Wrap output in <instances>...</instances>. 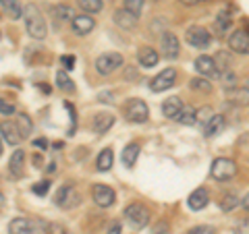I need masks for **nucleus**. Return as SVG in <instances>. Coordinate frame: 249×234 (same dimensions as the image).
I'll return each mask as SVG.
<instances>
[{
	"mask_svg": "<svg viewBox=\"0 0 249 234\" xmlns=\"http://www.w3.org/2000/svg\"><path fill=\"white\" fill-rule=\"evenodd\" d=\"M21 19H25V29L34 40H44L46 33H48V25H46V19H44L42 11L37 9L36 4H27L25 9H23Z\"/></svg>",
	"mask_w": 249,
	"mask_h": 234,
	"instance_id": "obj_1",
	"label": "nucleus"
},
{
	"mask_svg": "<svg viewBox=\"0 0 249 234\" xmlns=\"http://www.w3.org/2000/svg\"><path fill=\"white\" fill-rule=\"evenodd\" d=\"M123 56L119 52H106V54H100V56L96 58V62H93V67H96V73L102 75V77H108L112 75L116 68L123 67Z\"/></svg>",
	"mask_w": 249,
	"mask_h": 234,
	"instance_id": "obj_2",
	"label": "nucleus"
},
{
	"mask_svg": "<svg viewBox=\"0 0 249 234\" xmlns=\"http://www.w3.org/2000/svg\"><path fill=\"white\" fill-rule=\"evenodd\" d=\"M124 118H127L129 122H135V124H142L145 122L147 118H150V108H147V104L143 102V100H129L127 106H124Z\"/></svg>",
	"mask_w": 249,
	"mask_h": 234,
	"instance_id": "obj_3",
	"label": "nucleus"
},
{
	"mask_svg": "<svg viewBox=\"0 0 249 234\" xmlns=\"http://www.w3.org/2000/svg\"><path fill=\"white\" fill-rule=\"evenodd\" d=\"M210 174L220 183L231 181V178H235V174H237V164L229 158H216L212 162V168H210Z\"/></svg>",
	"mask_w": 249,
	"mask_h": 234,
	"instance_id": "obj_4",
	"label": "nucleus"
},
{
	"mask_svg": "<svg viewBox=\"0 0 249 234\" xmlns=\"http://www.w3.org/2000/svg\"><path fill=\"white\" fill-rule=\"evenodd\" d=\"M150 209L142 203H131L127 209H124V220H127L133 228H145L150 224Z\"/></svg>",
	"mask_w": 249,
	"mask_h": 234,
	"instance_id": "obj_5",
	"label": "nucleus"
},
{
	"mask_svg": "<svg viewBox=\"0 0 249 234\" xmlns=\"http://www.w3.org/2000/svg\"><path fill=\"white\" fill-rule=\"evenodd\" d=\"M185 40H187V44H189V46H193V48L204 50V48H208V46L212 44V35H210V31L206 27L193 25V27L187 29Z\"/></svg>",
	"mask_w": 249,
	"mask_h": 234,
	"instance_id": "obj_6",
	"label": "nucleus"
},
{
	"mask_svg": "<svg viewBox=\"0 0 249 234\" xmlns=\"http://www.w3.org/2000/svg\"><path fill=\"white\" fill-rule=\"evenodd\" d=\"M77 203H79V195L73 189V184H62L54 195V205L60 209H71Z\"/></svg>",
	"mask_w": 249,
	"mask_h": 234,
	"instance_id": "obj_7",
	"label": "nucleus"
},
{
	"mask_svg": "<svg viewBox=\"0 0 249 234\" xmlns=\"http://www.w3.org/2000/svg\"><path fill=\"white\" fill-rule=\"evenodd\" d=\"M175 79H177V71L175 68H164L162 73H158L152 79V83H150V89L152 91H166V89H170L175 85Z\"/></svg>",
	"mask_w": 249,
	"mask_h": 234,
	"instance_id": "obj_8",
	"label": "nucleus"
},
{
	"mask_svg": "<svg viewBox=\"0 0 249 234\" xmlns=\"http://www.w3.org/2000/svg\"><path fill=\"white\" fill-rule=\"evenodd\" d=\"M9 234H40V226L29 217H13L9 222Z\"/></svg>",
	"mask_w": 249,
	"mask_h": 234,
	"instance_id": "obj_9",
	"label": "nucleus"
},
{
	"mask_svg": "<svg viewBox=\"0 0 249 234\" xmlns=\"http://www.w3.org/2000/svg\"><path fill=\"white\" fill-rule=\"evenodd\" d=\"M91 195H93V203H96L98 207H110L114 203V199H116L114 191L106 184H93Z\"/></svg>",
	"mask_w": 249,
	"mask_h": 234,
	"instance_id": "obj_10",
	"label": "nucleus"
},
{
	"mask_svg": "<svg viewBox=\"0 0 249 234\" xmlns=\"http://www.w3.org/2000/svg\"><path fill=\"white\" fill-rule=\"evenodd\" d=\"M196 71L199 75H204L206 79H216V77L220 75V68H218L216 60L212 56H206V54L196 58Z\"/></svg>",
	"mask_w": 249,
	"mask_h": 234,
	"instance_id": "obj_11",
	"label": "nucleus"
},
{
	"mask_svg": "<svg viewBox=\"0 0 249 234\" xmlns=\"http://www.w3.org/2000/svg\"><path fill=\"white\" fill-rule=\"evenodd\" d=\"M229 48L237 54H249V33L245 29H237L229 35Z\"/></svg>",
	"mask_w": 249,
	"mask_h": 234,
	"instance_id": "obj_12",
	"label": "nucleus"
},
{
	"mask_svg": "<svg viewBox=\"0 0 249 234\" xmlns=\"http://www.w3.org/2000/svg\"><path fill=\"white\" fill-rule=\"evenodd\" d=\"M160 48H162V54L173 60L178 56V50H181V42H178V37L175 33H170V31H164L162 33V40H160Z\"/></svg>",
	"mask_w": 249,
	"mask_h": 234,
	"instance_id": "obj_13",
	"label": "nucleus"
},
{
	"mask_svg": "<svg viewBox=\"0 0 249 234\" xmlns=\"http://www.w3.org/2000/svg\"><path fill=\"white\" fill-rule=\"evenodd\" d=\"M0 137H2L9 145H19L23 141L17 124L11 122V120H2V122H0Z\"/></svg>",
	"mask_w": 249,
	"mask_h": 234,
	"instance_id": "obj_14",
	"label": "nucleus"
},
{
	"mask_svg": "<svg viewBox=\"0 0 249 234\" xmlns=\"http://www.w3.org/2000/svg\"><path fill=\"white\" fill-rule=\"evenodd\" d=\"M71 25H73V31L77 35H88V33H91V29L96 27V21H93V17H89V15L85 13V15H75Z\"/></svg>",
	"mask_w": 249,
	"mask_h": 234,
	"instance_id": "obj_15",
	"label": "nucleus"
},
{
	"mask_svg": "<svg viewBox=\"0 0 249 234\" xmlns=\"http://www.w3.org/2000/svg\"><path fill=\"white\" fill-rule=\"evenodd\" d=\"M208 203H210V193H208V189H204V186L196 189L189 195V199H187V205H189V209H193V212L204 209Z\"/></svg>",
	"mask_w": 249,
	"mask_h": 234,
	"instance_id": "obj_16",
	"label": "nucleus"
},
{
	"mask_svg": "<svg viewBox=\"0 0 249 234\" xmlns=\"http://www.w3.org/2000/svg\"><path fill=\"white\" fill-rule=\"evenodd\" d=\"M9 172L13 178H21L25 172V151L23 150H15L11 160H9Z\"/></svg>",
	"mask_w": 249,
	"mask_h": 234,
	"instance_id": "obj_17",
	"label": "nucleus"
},
{
	"mask_svg": "<svg viewBox=\"0 0 249 234\" xmlns=\"http://www.w3.org/2000/svg\"><path fill=\"white\" fill-rule=\"evenodd\" d=\"M114 23L119 25L121 29H124V31H133L135 27H137V17L133 13H129L127 9H119L114 13Z\"/></svg>",
	"mask_w": 249,
	"mask_h": 234,
	"instance_id": "obj_18",
	"label": "nucleus"
},
{
	"mask_svg": "<svg viewBox=\"0 0 249 234\" xmlns=\"http://www.w3.org/2000/svg\"><path fill=\"white\" fill-rule=\"evenodd\" d=\"M112 124H114V116L110 112H98L96 116H93L91 129H93V133H98V135H104V133H108V129H110Z\"/></svg>",
	"mask_w": 249,
	"mask_h": 234,
	"instance_id": "obj_19",
	"label": "nucleus"
},
{
	"mask_svg": "<svg viewBox=\"0 0 249 234\" xmlns=\"http://www.w3.org/2000/svg\"><path fill=\"white\" fill-rule=\"evenodd\" d=\"M137 60L143 68H152V67L158 65V52L154 48H150V46H143V48L137 50Z\"/></svg>",
	"mask_w": 249,
	"mask_h": 234,
	"instance_id": "obj_20",
	"label": "nucleus"
},
{
	"mask_svg": "<svg viewBox=\"0 0 249 234\" xmlns=\"http://www.w3.org/2000/svg\"><path fill=\"white\" fill-rule=\"evenodd\" d=\"M0 9H2L4 15H9V19L13 21L23 17V6L19 0H0Z\"/></svg>",
	"mask_w": 249,
	"mask_h": 234,
	"instance_id": "obj_21",
	"label": "nucleus"
},
{
	"mask_svg": "<svg viewBox=\"0 0 249 234\" xmlns=\"http://www.w3.org/2000/svg\"><path fill=\"white\" fill-rule=\"evenodd\" d=\"M181 110H183L181 98H166L164 104H162V114H164L166 118H177Z\"/></svg>",
	"mask_w": 249,
	"mask_h": 234,
	"instance_id": "obj_22",
	"label": "nucleus"
},
{
	"mask_svg": "<svg viewBox=\"0 0 249 234\" xmlns=\"http://www.w3.org/2000/svg\"><path fill=\"white\" fill-rule=\"evenodd\" d=\"M222 129H224V116L212 114V116L208 118V122H206L204 135H206V137H216L218 133H222Z\"/></svg>",
	"mask_w": 249,
	"mask_h": 234,
	"instance_id": "obj_23",
	"label": "nucleus"
},
{
	"mask_svg": "<svg viewBox=\"0 0 249 234\" xmlns=\"http://www.w3.org/2000/svg\"><path fill=\"white\" fill-rule=\"evenodd\" d=\"M112 164H114V153L110 147H106V150L100 151L98 155V160H96V168L100 170V172H108V170L112 168Z\"/></svg>",
	"mask_w": 249,
	"mask_h": 234,
	"instance_id": "obj_24",
	"label": "nucleus"
},
{
	"mask_svg": "<svg viewBox=\"0 0 249 234\" xmlns=\"http://www.w3.org/2000/svg\"><path fill=\"white\" fill-rule=\"evenodd\" d=\"M139 150H142V147H139V143H129L127 147H124L123 150V164L127 168H133L135 166V162H137V155H139Z\"/></svg>",
	"mask_w": 249,
	"mask_h": 234,
	"instance_id": "obj_25",
	"label": "nucleus"
},
{
	"mask_svg": "<svg viewBox=\"0 0 249 234\" xmlns=\"http://www.w3.org/2000/svg\"><path fill=\"white\" fill-rule=\"evenodd\" d=\"M214 27H216L218 33H222V35H224V33H227V31L232 27V17H231V15H229L227 11H220V13L216 15Z\"/></svg>",
	"mask_w": 249,
	"mask_h": 234,
	"instance_id": "obj_26",
	"label": "nucleus"
},
{
	"mask_svg": "<svg viewBox=\"0 0 249 234\" xmlns=\"http://www.w3.org/2000/svg\"><path fill=\"white\" fill-rule=\"evenodd\" d=\"M56 87L60 91H65V93H73L75 91V83H73L71 77H69L67 71H56Z\"/></svg>",
	"mask_w": 249,
	"mask_h": 234,
	"instance_id": "obj_27",
	"label": "nucleus"
},
{
	"mask_svg": "<svg viewBox=\"0 0 249 234\" xmlns=\"http://www.w3.org/2000/svg\"><path fill=\"white\" fill-rule=\"evenodd\" d=\"M77 6H79L81 11H85L88 15H98L104 9V2L102 0H77Z\"/></svg>",
	"mask_w": 249,
	"mask_h": 234,
	"instance_id": "obj_28",
	"label": "nucleus"
},
{
	"mask_svg": "<svg viewBox=\"0 0 249 234\" xmlns=\"http://www.w3.org/2000/svg\"><path fill=\"white\" fill-rule=\"evenodd\" d=\"M17 129L21 133V137H29L31 133H34V122H31V118L25 112H21L17 116Z\"/></svg>",
	"mask_w": 249,
	"mask_h": 234,
	"instance_id": "obj_29",
	"label": "nucleus"
},
{
	"mask_svg": "<svg viewBox=\"0 0 249 234\" xmlns=\"http://www.w3.org/2000/svg\"><path fill=\"white\" fill-rule=\"evenodd\" d=\"M175 120H178L181 124H185V127H191V124L197 122V114H196V108H183L181 112H178V116Z\"/></svg>",
	"mask_w": 249,
	"mask_h": 234,
	"instance_id": "obj_30",
	"label": "nucleus"
},
{
	"mask_svg": "<svg viewBox=\"0 0 249 234\" xmlns=\"http://www.w3.org/2000/svg\"><path fill=\"white\" fill-rule=\"evenodd\" d=\"M189 87L196 91H201V93H210L212 91V83H210V79H206V77H196V79L189 81Z\"/></svg>",
	"mask_w": 249,
	"mask_h": 234,
	"instance_id": "obj_31",
	"label": "nucleus"
},
{
	"mask_svg": "<svg viewBox=\"0 0 249 234\" xmlns=\"http://www.w3.org/2000/svg\"><path fill=\"white\" fill-rule=\"evenodd\" d=\"M237 83H239V79H237V75L231 71V68H224V75H222V87L227 89V91H232L237 87Z\"/></svg>",
	"mask_w": 249,
	"mask_h": 234,
	"instance_id": "obj_32",
	"label": "nucleus"
},
{
	"mask_svg": "<svg viewBox=\"0 0 249 234\" xmlns=\"http://www.w3.org/2000/svg\"><path fill=\"white\" fill-rule=\"evenodd\" d=\"M54 15H56L58 21H73L75 11L71 9V6H67V4H58L56 9H54Z\"/></svg>",
	"mask_w": 249,
	"mask_h": 234,
	"instance_id": "obj_33",
	"label": "nucleus"
},
{
	"mask_svg": "<svg viewBox=\"0 0 249 234\" xmlns=\"http://www.w3.org/2000/svg\"><path fill=\"white\" fill-rule=\"evenodd\" d=\"M241 203V199L237 197L235 193H229V195H224V199H222V203H220V209L222 212H232L237 205Z\"/></svg>",
	"mask_w": 249,
	"mask_h": 234,
	"instance_id": "obj_34",
	"label": "nucleus"
},
{
	"mask_svg": "<svg viewBox=\"0 0 249 234\" xmlns=\"http://www.w3.org/2000/svg\"><path fill=\"white\" fill-rule=\"evenodd\" d=\"M143 6H145V0H124V6L123 9H127L129 13H133L135 17H139L143 11Z\"/></svg>",
	"mask_w": 249,
	"mask_h": 234,
	"instance_id": "obj_35",
	"label": "nucleus"
},
{
	"mask_svg": "<svg viewBox=\"0 0 249 234\" xmlns=\"http://www.w3.org/2000/svg\"><path fill=\"white\" fill-rule=\"evenodd\" d=\"M65 108L69 110V116H71V127H69L67 135H69V137H73V135H75V131H77V112H75L73 104H69V102H65Z\"/></svg>",
	"mask_w": 249,
	"mask_h": 234,
	"instance_id": "obj_36",
	"label": "nucleus"
},
{
	"mask_svg": "<svg viewBox=\"0 0 249 234\" xmlns=\"http://www.w3.org/2000/svg\"><path fill=\"white\" fill-rule=\"evenodd\" d=\"M15 112H17V106H15L13 102H9V100L0 98V114L2 116H13Z\"/></svg>",
	"mask_w": 249,
	"mask_h": 234,
	"instance_id": "obj_37",
	"label": "nucleus"
},
{
	"mask_svg": "<svg viewBox=\"0 0 249 234\" xmlns=\"http://www.w3.org/2000/svg\"><path fill=\"white\" fill-rule=\"evenodd\" d=\"M48 191H50V181H40V183H36L34 186H31V193L37 195V197H44Z\"/></svg>",
	"mask_w": 249,
	"mask_h": 234,
	"instance_id": "obj_38",
	"label": "nucleus"
},
{
	"mask_svg": "<svg viewBox=\"0 0 249 234\" xmlns=\"http://www.w3.org/2000/svg\"><path fill=\"white\" fill-rule=\"evenodd\" d=\"M75 56H71V54H65V56H60V65L65 67V71L69 73V71H73L75 68Z\"/></svg>",
	"mask_w": 249,
	"mask_h": 234,
	"instance_id": "obj_39",
	"label": "nucleus"
},
{
	"mask_svg": "<svg viewBox=\"0 0 249 234\" xmlns=\"http://www.w3.org/2000/svg\"><path fill=\"white\" fill-rule=\"evenodd\" d=\"M189 234H216V228L214 226H196L189 230Z\"/></svg>",
	"mask_w": 249,
	"mask_h": 234,
	"instance_id": "obj_40",
	"label": "nucleus"
},
{
	"mask_svg": "<svg viewBox=\"0 0 249 234\" xmlns=\"http://www.w3.org/2000/svg\"><path fill=\"white\" fill-rule=\"evenodd\" d=\"M235 234H249V220H241L235 224Z\"/></svg>",
	"mask_w": 249,
	"mask_h": 234,
	"instance_id": "obj_41",
	"label": "nucleus"
},
{
	"mask_svg": "<svg viewBox=\"0 0 249 234\" xmlns=\"http://www.w3.org/2000/svg\"><path fill=\"white\" fill-rule=\"evenodd\" d=\"M34 147H36V150H48V139H46V137H40V139H36V141H34Z\"/></svg>",
	"mask_w": 249,
	"mask_h": 234,
	"instance_id": "obj_42",
	"label": "nucleus"
},
{
	"mask_svg": "<svg viewBox=\"0 0 249 234\" xmlns=\"http://www.w3.org/2000/svg\"><path fill=\"white\" fill-rule=\"evenodd\" d=\"M196 114H197V120H208L212 110H210V108H201V110H196Z\"/></svg>",
	"mask_w": 249,
	"mask_h": 234,
	"instance_id": "obj_43",
	"label": "nucleus"
},
{
	"mask_svg": "<svg viewBox=\"0 0 249 234\" xmlns=\"http://www.w3.org/2000/svg\"><path fill=\"white\" fill-rule=\"evenodd\" d=\"M154 234H170V230H168V224H166V222H160V224L154 228Z\"/></svg>",
	"mask_w": 249,
	"mask_h": 234,
	"instance_id": "obj_44",
	"label": "nucleus"
},
{
	"mask_svg": "<svg viewBox=\"0 0 249 234\" xmlns=\"http://www.w3.org/2000/svg\"><path fill=\"white\" fill-rule=\"evenodd\" d=\"M121 222H112L110 226H108V232L106 234H121Z\"/></svg>",
	"mask_w": 249,
	"mask_h": 234,
	"instance_id": "obj_45",
	"label": "nucleus"
},
{
	"mask_svg": "<svg viewBox=\"0 0 249 234\" xmlns=\"http://www.w3.org/2000/svg\"><path fill=\"white\" fill-rule=\"evenodd\" d=\"M98 100H100V102H104V104L106 102H112V93H106L104 91V93H100V96H98Z\"/></svg>",
	"mask_w": 249,
	"mask_h": 234,
	"instance_id": "obj_46",
	"label": "nucleus"
},
{
	"mask_svg": "<svg viewBox=\"0 0 249 234\" xmlns=\"http://www.w3.org/2000/svg\"><path fill=\"white\" fill-rule=\"evenodd\" d=\"M156 27H158V29H162V27H166V21H158V19H156V21H152V31L156 29Z\"/></svg>",
	"mask_w": 249,
	"mask_h": 234,
	"instance_id": "obj_47",
	"label": "nucleus"
},
{
	"mask_svg": "<svg viewBox=\"0 0 249 234\" xmlns=\"http://www.w3.org/2000/svg\"><path fill=\"white\" fill-rule=\"evenodd\" d=\"M241 205H243V209H247V212H249V193L245 195L243 199H241Z\"/></svg>",
	"mask_w": 249,
	"mask_h": 234,
	"instance_id": "obj_48",
	"label": "nucleus"
},
{
	"mask_svg": "<svg viewBox=\"0 0 249 234\" xmlns=\"http://www.w3.org/2000/svg\"><path fill=\"white\" fill-rule=\"evenodd\" d=\"M34 164H36L37 168H40V164H42V158H40V155H36V158H34Z\"/></svg>",
	"mask_w": 249,
	"mask_h": 234,
	"instance_id": "obj_49",
	"label": "nucleus"
},
{
	"mask_svg": "<svg viewBox=\"0 0 249 234\" xmlns=\"http://www.w3.org/2000/svg\"><path fill=\"white\" fill-rule=\"evenodd\" d=\"M181 2H183V4H197L199 0H181Z\"/></svg>",
	"mask_w": 249,
	"mask_h": 234,
	"instance_id": "obj_50",
	"label": "nucleus"
},
{
	"mask_svg": "<svg viewBox=\"0 0 249 234\" xmlns=\"http://www.w3.org/2000/svg\"><path fill=\"white\" fill-rule=\"evenodd\" d=\"M0 155H2V137H0Z\"/></svg>",
	"mask_w": 249,
	"mask_h": 234,
	"instance_id": "obj_51",
	"label": "nucleus"
},
{
	"mask_svg": "<svg viewBox=\"0 0 249 234\" xmlns=\"http://www.w3.org/2000/svg\"><path fill=\"white\" fill-rule=\"evenodd\" d=\"M245 89L249 91V77H247V81H245Z\"/></svg>",
	"mask_w": 249,
	"mask_h": 234,
	"instance_id": "obj_52",
	"label": "nucleus"
},
{
	"mask_svg": "<svg viewBox=\"0 0 249 234\" xmlns=\"http://www.w3.org/2000/svg\"><path fill=\"white\" fill-rule=\"evenodd\" d=\"M199 2H208V0H199Z\"/></svg>",
	"mask_w": 249,
	"mask_h": 234,
	"instance_id": "obj_53",
	"label": "nucleus"
},
{
	"mask_svg": "<svg viewBox=\"0 0 249 234\" xmlns=\"http://www.w3.org/2000/svg\"><path fill=\"white\" fill-rule=\"evenodd\" d=\"M0 19H2V13H0Z\"/></svg>",
	"mask_w": 249,
	"mask_h": 234,
	"instance_id": "obj_54",
	"label": "nucleus"
},
{
	"mask_svg": "<svg viewBox=\"0 0 249 234\" xmlns=\"http://www.w3.org/2000/svg\"><path fill=\"white\" fill-rule=\"evenodd\" d=\"M65 234H71V232H65Z\"/></svg>",
	"mask_w": 249,
	"mask_h": 234,
	"instance_id": "obj_55",
	"label": "nucleus"
},
{
	"mask_svg": "<svg viewBox=\"0 0 249 234\" xmlns=\"http://www.w3.org/2000/svg\"><path fill=\"white\" fill-rule=\"evenodd\" d=\"M156 2H158V0H156Z\"/></svg>",
	"mask_w": 249,
	"mask_h": 234,
	"instance_id": "obj_56",
	"label": "nucleus"
}]
</instances>
